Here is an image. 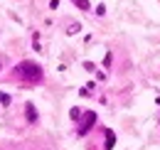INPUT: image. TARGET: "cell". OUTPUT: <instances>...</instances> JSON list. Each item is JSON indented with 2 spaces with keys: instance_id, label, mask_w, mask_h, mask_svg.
Listing matches in <instances>:
<instances>
[{
  "instance_id": "obj_5",
  "label": "cell",
  "mask_w": 160,
  "mask_h": 150,
  "mask_svg": "<svg viewBox=\"0 0 160 150\" xmlns=\"http://www.w3.org/2000/svg\"><path fill=\"white\" fill-rule=\"evenodd\" d=\"M106 148H113V131H106Z\"/></svg>"
},
{
  "instance_id": "obj_1",
  "label": "cell",
  "mask_w": 160,
  "mask_h": 150,
  "mask_svg": "<svg viewBox=\"0 0 160 150\" xmlns=\"http://www.w3.org/2000/svg\"><path fill=\"white\" fill-rule=\"evenodd\" d=\"M12 74H15V79H20L22 84H40L42 81V67L37 64V62H20L15 69H12Z\"/></svg>"
},
{
  "instance_id": "obj_8",
  "label": "cell",
  "mask_w": 160,
  "mask_h": 150,
  "mask_svg": "<svg viewBox=\"0 0 160 150\" xmlns=\"http://www.w3.org/2000/svg\"><path fill=\"white\" fill-rule=\"evenodd\" d=\"M72 118H74V121H79V118H81V111H79V108H72Z\"/></svg>"
},
{
  "instance_id": "obj_7",
  "label": "cell",
  "mask_w": 160,
  "mask_h": 150,
  "mask_svg": "<svg viewBox=\"0 0 160 150\" xmlns=\"http://www.w3.org/2000/svg\"><path fill=\"white\" fill-rule=\"evenodd\" d=\"M79 30H81V25H79V22H72V27H69L67 32H69V35H77Z\"/></svg>"
},
{
  "instance_id": "obj_3",
  "label": "cell",
  "mask_w": 160,
  "mask_h": 150,
  "mask_svg": "<svg viewBox=\"0 0 160 150\" xmlns=\"http://www.w3.org/2000/svg\"><path fill=\"white\" fill-rule=\"evenodd\" d=\"M25 118L30 121V126H35V123L40 121V113H37V108H35L32 103H27V106H25Z\"/></svg>"
},
{
  "instance_id": "obj_9",
  "label": "cell",
  "mask_w": 160,
  "mask_h": 150,
  "mask_svg": "<svg viewBox=\"0 0 160 150\" xmlns=\"http://www.w3.org/2000/svg\"><path fill=\"white\" fill-rule=\"evenodd\" d=\"M49 8L54 10V8H59V0H49Z\"/></svg>"
},
{
  "instance_id": "obj_4",
  "label": "cell",
  "mask_w": 160,
  "mask_h": 150,
  "mask_svg": "<svg viewBox=\"0 0 160 150\" xmlns=\"http://www.w3.org/2000/svg\"><path fill=\"white\" fill-rule=\"evenodd\" d=\"M72 2H74L79 10H84V12H89V10H91V2H89V0H72Z\"/></svg>"
},
{
  "instance_id": "obj_2",
  "label": "cell",
  "mask_w": 160,
  "mask_h": 150,
  "mask_svg": "<svg viewBox=\"0 0 160 150\" xmlns=\"http://www.w3.org/2000/svg\"><path fill=\"white\" fill-rule=\"evenodd\" d=\"M94 123H96V113L86 111L84 116H81V123H79V131H77V133H79V135H86V133L94 128Z\"/></svg>"
},
{
  "instance_id": "obj_6",
  "label": "cell",
  "mask_w": 160,
  "mask_h": 150,
  "mask_svg": "<svg viewBox=\"0 0 160 150\" xmlns=\"http://www.w3.org/2000/svg\"><path fill=\"white\" fill-rule=\"evenodd\" d=\"M10 94H5V91H0V103H5V106H10Z\"/></svg>"
}]
</instances>
